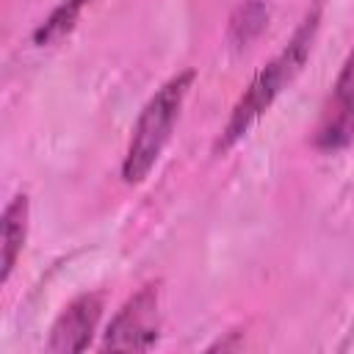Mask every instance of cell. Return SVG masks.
<instances>
[{
  "instance_id": "6da1fadb",
  "label": "cell",
  "mask_w": 354,
  "mask_h": 354,
  "mask_svg": "<svg viewBox=\"0 0 354 354\" xmlns=\"http://www.w3.org/2000/svg\"><path fill=\"white\" fill-rule=\"evenodd\" d=\"M321 17H324V0H313L304 19L296 25L293 36L285 41V47L266 66L257 69V75L252 77V83L235 102V108L221 130V138L216 144V152H227L232 144H238L249 133V127L274 105V100L299 77V72L304 69V64L313 53L315 39H318Z\"/></svg>"
},
{
  "instance_id": "7a4b0ae2",
  "label": "cell",
  "mask_w": 354,
  "mask_h": 354,
  "mask_svg": "<svg viewBox=\"0 0 354 354\" xmlns=\"http://www.w3.org/2000/svg\"><path fill=\"white\" fill-rule=\"evenodd\" d=\"M194 77H196L194 69L177 72L141 108V113L133 124V133H130L124 160H122V180L124 183H130V185L144 183L147 174L155 169L163 147L171 138L177 119H180V111H183V102L194 86Z\"/></svg>"
},
{
  "instance_id": "3957f363",
  "label": "cell",
  "mask_w": 354,
  "mask_h": 354,
  "mask_svg": "<svg viewBox=\"0 0 354 354\" xmlns=\"http://www.w3.org/2000/svg\"><path fill=\"white\" fill-rule=\"evenodd\" d=\"M160 337V285L138 288L111 318L102 351H149Z\"/></svg>"
},
{
  "instance_id": "277c9868",
  "label": "cell",
  "mask_w": 354,
  "mask_h": 354,
  "mask_svg": "<svg viewBox=\"0 0 354 354\" xmlns=\"http://www.w3.org/2000/svg\"><path fill=\"white\" fill-rule=\"evenodd\" d=\"M354 141V47L348 50L335 86L321 108L313 144L321 152H340Z\"/></svg>"
},
{
  "instance_id": "5b68a950",
  "label": "cell",
  "mask_w": 354,
  "mask_h": 354,
  "mask_svg": "<svg viewBox=\"0 0 354 354\" xmlns=\"http://www.w3.org/2000/svg\"><path fill=\"white\" fill-rule=\"evenodd\" d=\"M102 293H80L77 299H72L61 315L55 318L53 329H50V340H47V351L53 354H77V351H86L94 332H97V324H100V315H102Z\"/></svg>"
},
{
  "instance_id": "8992f818",
  "label": "cell",
  "mask_w": 354,
  "mask_h": 354,
  "mask_svg": "<svg viewBox=\"0 0 354 354\" xmlns=\"http://www.w3.org/2000/svg\"><path fill=\"white\" fill-rule=\"evenodd\" d=\"M28 216H30V202L25 194H17L6 207H3V221H0V285L11 279V271L17 266V257L22 254L25 238H28Z\"/></svg>"
},
{
  "instance_id": "52a82bcc",
  "label": "cell",
  "mask_w": 354,
  "mask_h": 354,
  "mask_svg": "<svg viewBox=\"0 0 354 354\" xmlns=\"http://www.w3.org/2000/svg\"><path fill=\"white\" fill-rule=\"evenodd\" d=\"M268 6L263 0H243L232 17H230V25H227V41L232 47H246L252 44L268 25Z\"/></svg>"
},
{
  "instance_id": "ba28073f",
  "label": "cell",
  "mask_w": 354,
  "mask_h": 354,
  "mask_svg": "<svg viewBox=\"0 0 354 354\" xmlns=\"http://www.w3.org/2000/svg\"><path fill=\"white\" fill-rule=\"evenodd\" d=\"M88 3H91V0H64V3L36 28L33 41H36V44H50V41L61 39L64 33H69L72 25H75V19H77V14H80L83 6H88Z\"/></svg>"
}]
</instances>
